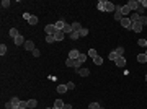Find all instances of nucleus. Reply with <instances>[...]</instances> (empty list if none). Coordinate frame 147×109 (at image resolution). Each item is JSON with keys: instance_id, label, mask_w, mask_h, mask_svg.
Segmentation results:
<instances>
[{"instance_id": "obj_1", "label": "nucleus", "mask_w": 147, "mask_h": 109, "mask_svg": "<svg viewBox=\"0 0 147 109\" xmlns=\"http://www.w3.org/2000/svg\"><path fill=\"white\" fill-rule=\"evenodd\" d=\"M23 18L28 21L30 25H38V16H34V15H30V13H25L23 15Z\"/></svg>"}, {"instance_id": "obj_2", "label": "nucleus", "mask_w": 147, "mask_h": 109, "mask_svg": "<svg viewBox=\"0 0 147 109\" xmlns=\"http://www.w3.org/2000/svg\"><path fill=\"white\" fill-rule=\"evenodd\" d=\"M65 65H67V67H74L75 70H79V68H80V65H82V64H80L79 60H74V59H67V60H65Z\"/></svg>"}, {"instance_id": "obj_3", "label": "nucleus", "mask_w": 147, "mask_h": 109, "mask_svg": "<svg viewBox=\"0 0 147 109\" xmlns=\"http://www.w3.org/2000/svg\"><path fill=\"white\" fill-rule=\"evenodd\" d=\"M44 31H46V36H54L56 34V25H47L46 28H44Z\"/></svg>"}, {"instance_id": "obj_4", "label": "nucleus", "mask_w": 147, "mask_h": 109, "mask_svg": "<svg viewBox=\"0 0 147 109\" xmlns=\"http://www.w3.org/2000/svg\"><path fill=\"white\" fill-rule=\"evenodd\" d=\"M126 5L129 7V10H137V8H139V0H129V2L126 3Z\"/></svg>"}, {"instance_id": "obj_5", "label": "nucleus", "mask_w": 147, "mask_h": 109, "mask_svg": "<svg viewBox=\"0 0 147 109\" xmlns=\"http://www.w3.org/2000/svg\"><path fill=\"white\" fill-rule=\"evenodd\" d=\"M142 28H144V26H142L139 21H136V23H132V25H131V29H132L134 33H141V31H142Z\"/></svg>"}, {"instance_id": "obj_6", "label": "nucleus", "mask_w": 147, "mask_h": 109, "mask_svg": "<svg viewBox=\"0 0 147 109\" xmlns=\"http://www.w3.org/2000/svg\"><path fill=\"white\" fill-rule=\"evenodd\" d=\"M123 18H124V16L121 15V5H116V10H114V20L121 21Z\"/></svg>"}, {"instance_id": "obj_7", "label": "nucleus", "mask_w": 147, "mask_h": 109, "mask_svg": "<svg viewBox=\"0 0 147 109\" xmlns=\"http://www.w3.org/2000/svg\"><path fill=\"white\" fill-rule=\"evenodd\" d=\"M114 10H116V5H114V3L113 2H106L105 3V11H114Z\"/></svg>"}, {"instance_id": "obj_8", "label": "nucleus", "mask_w": 147, "mask_h": 109, "mask_svg": "<svg viewBox=\"0 0 147 109\" xmlns=\"http://www.w3.org/2000/svg\"><path fill=\"white\" fill-rule=\"evenodd\" d=\"M131 25H132V21L129 20V18H123V20H121V26H123V28L131 29Z\"/></svg>"}, {"instance_id": "obj_9", "label": "nucleus", "mask_w": 147, "mask_h": 109, "mask_svg": "<svg viewBox=\"0 0 147 109\" xmlns=\"http://www.w3.org/2000/svg\"><path fill=\"white\" fill-rule=\"evenodd\" d=\"M79 57H80V52H79L77 49H72V51L69 52V59H74V60H77Z\"/></svg>"}, {"instance_id": "obj_10", "label": "nucleus", "mask_w": 147, "mask_h": 109, "mask_svg": "<svg viewBox=\"0 0 147 109\" xmlns=\"http://www.w3.org/2000/svg\"><path fill=\"white\" fill-rule=\"evenodd\" d=\"M114 64H116V67H119V68H123L124 65H126V59H124V57H118L116 60H114Z\"/></svg>"}, {"instance_id": "obj_11", "label": "nucleus", "mask_w": 147, "mask_h": 109, "mask_svg": "<svg viewBox=\"0 0 147 109\" xmlns=\"http://www.w3.org/2000/svg\"><path fill=\"white\" fill-rule=\"evenodd\" d=\"M25 49L28 51V52H30V51L33 52L34 49H36V47H34V42H33V41H26V42H25Z\"/></svg>"}, {"instance_id": "obj_12", "label": "nucleus", "mask_w": 147, "mask_h": 109, "mask_svg": "<svg viewBox=\"0 0 147 109\" xmlns=\"http://www.w3.org/2000/svg\"><path fill=\"white\" fill-rule=\"evenodd\" d=\"M65 25H67V23H65L64 20H59V21H56V29H57V31H62Z\"/></svg>"}, {"instance_id": "obj_13", "label": "nucleus", "mask_w": 147, "mask_h": 109, "mask_svg": "<svg viewBox=\"0 0 147 109\" xmlns=\"http://www.w3.org/2000/svg\"><path fill=\"white\" fill-rule=\"evenodd\" d=\"M25 42H26V41H25V38L21 36V34H20V36H16V38H15V46H21V44L25 46Z\"/></svg>"}, {"instance_id": "obj_14", "label": "nucleus", "mask_w": 147, "mask_h": 109, "mask_svg": "<svg viewBox=\"0 0 147 109\" xmlns=\"http://www.w3.org/2000/svg\"><path fill=\"white\" fill-rule=\"evenodd\" d=\"M77 73L80 77H88V75H90V70H88V68H79Z\"/></svg>"}, {"instance_id": "obj_15", "label": "nucleus", "mask_w": 147, "mask_h": 109, "mask_svg": "<svg viewBox=\"0 0 147 109\" xmlns=\"http://www.w3.org/2000/svg\"><path fill=\"white\" fill-rule=\"evenodd\" d=\"M57 93L59 94L67 93V85H57Z\"/></svg>"}, {"instance_id": "obj_16", "label": "nucleus", "mask_w": 147, "mask_h": 109, "mask_svg": "<svg viewBox=\"0 0 147 109\" xmlns=\"http://www.w3.org/2000/svg\"><path fill=\"white\" fill-rule=\"evenodd\" d=\"M129 13H131L129 7H128V5H121V15L124 16V18H126V15H129Z\"/></svg>"}, {"instance_id": "obj_17", "label": "nucleus", "mask_w": 147, "mask_h": 109, "mask_svg": "<svg viewBox=\"0 0 147 109\" xmlns=\"http://www.w3.org/2000/svg\"><path fill=\"white\" fill-rule=\"evenodd\" d=\"M129 20H131L132 23H136V21H139V20H141V15H139L137 11H134V13H132L131 16H129Z\"/></svg>"}, {"instance_id": "obj_18", "label": "nucleus", "mask_w": 147, "mask_h": 109, "mask_svg": "<svg viewBox=\"0 0 147 109\" xmlns=\"http://www.w3.org/2000/svg\"><path fill=\"white\" fill-rule=\"evenodd\" d=\"M64 101H62V99H56V101H54V109H62V107H64Z\"/></svg>"}, {"instance_id": "obj_19", "label": "nucleus", "mask_w": 147, "mask_h": 109, "mask_svg": "<svg viewBox=\"0 0 147 109\" xmlns=\"http://www.w3.org/2000/svg\"><path fill=\"white\" fill-rule=\"evenodd\" d=\"M62 31H64V34H69V36H70V34L74 33V31H72V25H69V23H67V25L64 26V29H62Z\"/></svg>"}, {"instance_id": "obj_20", "label": "nucleus", "mask_w": 147, "mask_h": 109, "mask_svg": "<svg viewBox=\"0 0 147 109\" xmlns=\"http://www.w3.org/2000/svg\"><path fill=\"white\" fill-rule=\"evenodd\" d=\"M54 38H56V41H62V39L65 38V34H64V31H56Z\"/></svg>"}, {"instance_id": "obj_21", "label": "nucleus", "mask_w": 147, "mask_h": 109, "mask_svg": "<svg viewBox=\"0 0 147 109\" xmlns=\"http://www.w3.org/2000/svg\"><path fill=\"white\" fill-rule=\"evenodd\" d=\"M10 101H12V104H13V109L18 107V106H20V103H21V101H20V98H16V96H15V98H12ZM18 109H20V107H18Z\"/></svg>"}, {"instance_id": "obj_22", "label": "nucleus", "mask_w": 147, "mask_h": 109, "mask_svg": "<svg viewBox=\"0 0 147 109\" xmlns=\"http://www.w3.org/2000/svg\"><path fill=\"white\" fill-rule=\"evenodd\" d=\"M80 29H82V25H80V23H77V21H75V23H72V31L80 33Z\"/></svg>"}, {"instance_id": "obj_23", "label": "nucleus", "mask_w": 147, "mask_h": 109, "mask_svg": "<svg viewBox=\"0 0 147 109\" xmlns=\"http://www.w3.org/2000/svg\"><path fill=\"white\" fill-rule=\"evenodd\" d=\"M137 62H139V64H145L147 62L145 54H139V55H137Z\"/></svg>"}, {"instance_id": "obj_24", "label": "nucleus", "mask_w": 147, "mask_h": 109, "mask_svg": "<svg viewBox=\"0 0 147 109\" xmlns=\"http://www.w3.org/2000/svg\"><path fill=\"white\" fill-rule=\"evenodd\" d=\"M105 0H100V2H98V5H96V8H98V10H100V11H105Z\"/></svg>"}, {"instance_id": "obj_25", "label": "nucleus", "mask_w": 147, "mask_h": 109, "mask_svg": "<svg viewBox=\"0 0 147 109\" xmlns=\"http://www.w3.org/2000/svg\"><path fill=\"white\" fill-rule=\"evenodd\" d=\"M10 36H12L13 39H15L16 36H20V33H18V29H16V28H12V29H10Z\"/></svg>"}, {"instance_id": "obj_26", "label": "nucleus", "mask_w": 147, "mask_h": 109, "mask_svg": "<svg viewBox=\"0 0 147 109\" xmlns=\"http://www.w3.org/2000/svg\"><path fill=\"white\" fill-rule=\"evenodd\" d=\"M93 64H95V65H103V59H101L100 55H96V57L93 59Z\"/></svg>"}, {"instance_id": "obj_27", "label": "nucleus", "mask_w": 147, "mask_h": 109, "mask_svg": "<svg viewBox=\"0 0 147 109\" xmlns=\"http://www.w3.org/2000/svg\"><path fill=\"white\" fill-rule=\"evenodd\" d=\"M114 52H116L119 57H123V55H124V47H116V49H114Z\"/></svg>"}, {"instance_id": "obj_28", "label": "nucleus", "mask_w": 147, "mask_h": 109, "mask_svg": "<svg viewBox=\"0 0 147 109\" xmlns=\"http://www.w3.org/2000/svg\"><path fill=\"white\" fill-rule=\"evenodd\" d=\"M5 54H7V46H5V44H0V55L3 57Z\"/></svg>"}, {"instance_id": "obj_29", "label": "nucleus", "mask_w": 147, "mask_h": 109, "mask_svg": "<svg viewBox=\"0 0 147 109\" xmlns=\"http://www.w3.org/2000/svg\"><path fill=\"white\" fill-rule=\"evenodd\" d=\"M88 109H101V106L98 103H90L88 104Z\"/></svg>"}, {"instance_id": "obj_30", "label": "nucleus", "mask_w": 147, "mask_h": 109, "mask_svg": "<svg viewBox=\"0 0 147 109\" xmlns=\"http://www.w3.org/2000/svg\"><path fill=\"white\" fill-rule=\"evenodd\" d=\"M118 57H119V55H118L114 51H113V52H110V55H108V59H110V60H116Z\"/></svg>"}, {"instance_id": "obj_31", "label": "nucleus", "mask_w": 147, "mask_h": 109, "mask_svg": "<svg viewBox=\"0 0 147 109\" xmlns=\"http://www.w3.org/2000/svg\"><path fill=\"white\" fill-rule=\"evenodd\" d=\"M36 106H38L36 99H30V101H28V107H36Z\"/></svg>"}, {"instance_id": "obj_32", "label": "nucleus", "mask_w": 147, "mask_h": 109, "mask_svg": "<svg viewBox=\"0 0 147 109\" xmlns=\"http://www.w3.org/2000/svg\"><path fill=\"white\" fill-rule=\"evenodd\" d=\"M137 44H139L141 47H147V39H139V41H137Z\"/></svg>"}, {"instance_id": "obj_33", "label": "nucleus", "mask_w": 147, "mask_h": 109, "mask_svg": "<svg viewBox=\"0 0 147 109\" xmlns=\"http://www.w3.org/2000/svg\"><path fill=\"white\" fill-rule=\"evenodd\" d=\"M139 23H141L142 26H147V16L142 15V16H141V20H139Z\"/></svg>"}, {"instance_id": "obj_34", "label": "nucleus", "mask_w": 147, "mask_h": 109, "mask_svg": "<svg viewBox=\"0 0 147 109\" xmlns=\"http://www.w3.org/2000/svg\"><path fill=\"white\" fill-rule=\"evenodd\" d=\"M69 38H70V39H72V41H75V39H79V38H80V33H75V31H74V33H72V34H70V36H69Z\"/></svg>"}, {"instance_id": "obj_35", "label": "nucleus", "mask_w": 147, "mask_h": 109, "mask_svg": "<svg viewBox=\"0 0 147 109\" xmlns=\"http://www.w3.org/2000/svg\"><path fill=\"white\" fill-rule=\"evenodd\" d=\"M88 55H90L92 59H95L98 54H96V51H95V49H90V51H88Z\"/></svg>"}, {"instance_id": "obj_36", "label": "nucleus", "mask_w": 147, "mask_h": 109, "mask_svg": "<svg viewBox=\"0 0 147 109\" xmlns=\"http://www.w3.org/2000/svg\"><path fill=\"white\" fill-rule=\"evenodd\" d=\"M46 42L52 44V42H56V38H54V36H46Z\"/></svg>"}, {"instance_id": "obj_37", "label": "nucleus", "mask_w": 147, "mask_h": 109, "mask_svg": "<svg viewBox=\"0 0 147 109\" xmlns=\"http://www.w3.org/2000/svg\"><path fill=\"white\" fill-rule=\"evenodd\" d=\"M87 34H88V29H87V28H82V29H80V36H82V38H85Z\"/></svg>"}, {"instance_id": "obj_38", "label": "nucleus", "mask_w": 147, "mask_h": 109, "mask_svg": "<svg viewBox=\"0 0 147 109\" xmlns=\"http://www.w3.org/2000/svg\"><path fill=\"white\" fill-rule=\"evenodd\" d=\"M77 60H79L80 64H83V62H85V60H87V55H85V54H80V57H79Z\"/></svg>"}, {"instance_id": "obj_39", "label": "nucleus", "mask_w": 147, "mask_h": 109, "mask_svg": "<svg viewBox=\"0 0 147 109\" xmlns=\"http://www.w3.org/2000/svg\"><path fill=\"white\" fill-rule=\"evenodd\" d=\"M18 107H20V109H26V107H28V101H21Z\"/></svg>"}, {"instance_id": "obj_40", "label": "nucleus", "mask_w": 147, "mask_h": 109, "mask_svg": "<svg viewBox=\"0 0 147 109\" xmlns=\"http://www.w3.org/2000/svg\"><path fill=\"white\" fill-rule=\"evenodd\" d=\"M2 7H3V8H8V7H10V0H3V2H2Z\"/></svg>"}, {"instance_id": "obj_41", "label": "nucleus", "mask_w": 147, "mask_h": 109, "mask_svg": "<svg viewBox=\"0 0 147 109\" xmlns=\"http://www.w3.org/2000/svg\"><path fill=\"white\" fill-rule=\"evenodd\" d=\"M31 54H33V57H39V55H41V52H39L38 49H34L33 52H31Z\"/></svg>"}, {"instance_id": "obj_42", "label": "nucleus", "mask_w": 147, "mask_h": 109, "mask_svg": "<svg viewBox=\"0 0 147 109\" xmlns=\"http://www.w3.org/2000/svg\"><path fill=\"white\" fill-rule=\"evenodd\" d=\"M139 5L144 7V8H147V0H139Z\"/></svg>"}, {"instance_id": "obj_43", "label": "nucleus", "mask_w": 147, "mask_h": 109, "mask_svg": "<svg viewBox=\"0 0 147 109\" xmlns=\"http://www.w3.org/2000/svg\"><path fill=\"white\" fill-rule=\"evenodd\" d=\"M65 85H67V90H74L75 88V85L72 83V81H69V83H65Z\"/></svg>"}, {"instance_id": "obj_44", "label": "nucleus", "mask_w": 147, "mask_h": 109, "mask_svg": "<svg viewBox=\"0 0 147 109\" xmlns=\"http://www.w3.org/2000/svg\"><path fill=\"white\" fill-rule=\"evenodd\" d=\"M5 109H13V104H12V101L5 103Z\"/></svg>"}, {"instance_id": "obj_45", "label": "nucleus", "mask_w": 147, "mask_h": 109, "mask_svg": "<svg viewBox=\"0 0 147 109\" xmlns=\"http://www.w3.org/2000/svg\"><path fill=\"white\" fill-rule=\"evenodd\" d=\"M144 10H145V8H144V7H141V5H139V8H137V13H139V15L142 16V13H144Z\"/></svg>"}, {"instance_id": "obj_46", "label": "nucleus", "mask_w": 147, "mask_h": 109, "mask_svg": "<svg viewBox=\"0 0 147 109\" xmlns=\"http://www.w3.org/2000/svg\"><path fill=\"white\" fill-rule=\"evenodd\" d=\"M62 109H72V106H70V104H64V107Z\"/></svg>"}, {"instance_id": "obj_47", "label": "nucleus", "mask_w": 147, "mask_h": 109, "mask_svg": "<svg viewBox=\"0 0 147 109\" xmlns=\"http://www.w3.org/2000/svg\"><path fill=\"white\" fill-rule=\"evenodd\" d=\"M144 54H145V57H147V49H145V52H144Z\"/></svg>"}, {"instance_id": "obj_48", "label": "nucleus", "mask_w": 147, "mask_h": 109, "mask_svg": "<svg viewBox=\"0 0 147 109\" xmlns=\"http://www.w3.org/2000/svg\"><path fill=\"white\" fill-rule=\"evenodd\" d=\"M46 109H54V107H46Z\"/></svg>"}, {"instance_id": "obj_49", "label": "nucleus", "mask_w": 147, "mask_h": 109, "mask_svg": "<svg viewBox=\"0 0 147 109\" xmlns=\"http://www.w3.org/2000/svg\"><path fill=\"white\" fill-rule=\"evenodd\" d=\"M145 81H147V75H145Z\"/></svg>"}, {"instance_id": "obj_50", "label": "nucleus", "mask_w": 147, "mask_h": 109, "mask_svg": "<svg viewBox=\"0 0 147 109\" xmlns=\"http://www.w3.org/2000/svg\"><path fill=\"white\" fill-rule=\"evenodd\" d=\"M145 49H147V47H145Z\"/></svg>"}]
</instances>
